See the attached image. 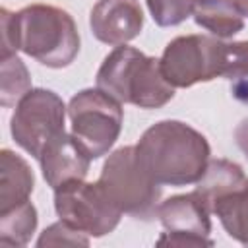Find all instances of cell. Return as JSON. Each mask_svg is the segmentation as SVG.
I'll return each mask as SVG.
<instances>
[{
  "instance_id": "obj_1",
  "label": "cell",
  "mask_w": 248,
  "mask_h": 248,
  "mask_svg": "<svg viewBox=\"0 0 248 248\" xmlns=\"http://www.w3.org/2000/svg\"><path fill=\"white\" fill-rule=\"evenodd\" d=\"M2 56L23 54L46 68H66L79 52V33L74 17L50 4H31L19 12L0 10Z\"/></svg>"
},
{
  "instance_id": "obj_2",
  "label": "cell",
  "mask_w": 248,
  "mask_h": 248,
  "mask_svg": "<svg viewBox=\"0 0 248 248\" xmlns=\"http://www.w3.org/2000/svg\"><path fill=\"white\" fill-rule=\"evenodd\" d=\"M211 147L202 132L180 120H159L136 143V157L145 172L161 186L196 184L207 163Z\"/></svg>"
},
{
  "instance_id": "obj_3",
  "label": "cell",
  "mask_w": 248,
  "mask_h": 248,
  "mask_svg": "<svg viewBox=\"0 0 248 248\" xmlns=\"http://www.w3.org/2000/svg\"><path fill=\"white\" fill-rule=\"evenodd\" d=\"M97 87L120 103L161 108L174 97V87L161 72V60L120 45L108 52L97 72Z\"/></svg>"
},
{
  "instance_id": "obj_4",
  "label": "cell",
  "mask_w": 248,
  "mask_h": 248,
  "mask_svg": "<svg viewBox=\"0 0 248 248\" xmlns=\"http://www.w3.org/2000/svg\"><path fill=\"white\" fill-rule=\"evenodd\" d=\"M97 182L122 213L141 221L157 217L161 184H157L140 165L136 145L114 149L107 157Z\"/></svg>"
},
{
  "instance_id": "obj_5",
  "label": "cell",
  "mask_w": 248,
  "mask_h": 248,
  "mask_svg": "<svg viewBox=\"0 0 248 248\" xmlns=\"http://www.w3.org/2000/svg\"><path fill=\"white\" fill-rule=\"evenodd\" d=\"M68 116L72 134L91 159H99L110 151L124 122L122 103L99 87L78 91L68 103Z\"/></svg>"
},
{
  "instance_id": "obj_6",
  "label": "cell",
  "mask_w": 248,
  "mask_h": 248,
  "mask_svg": "<svg viewBox=\"0 0 248 248\" xmlns=\"http://www.w3.org/2000/svg\"><path fill=\"white\" fill-rule=\"evenodd\" d=\"M225 41L209 35L174 37L161 54V72L176 87H192L223 76Z\"/></svg>"
},
{
  "instance_id": "obj_7",
  "label": "cell",
  "mask_w": 248,
  "mask_h": 248,
  "mask_svg": "<svg viewBox=\"0 0 248 248\" xmlns=\"http://www.w3.org/2000/svg\"><path fill=\"white\" fill-rule=\"evenodd\" d=\"M68 107L62 97L45 87L29 89L10 118V132L14 141L27 151L31 157L39 159L45 145L64 132Z\"/></svg>"
},
{
  "instance_id": "obj_8",
  "label": "cell",
  "mask_w": 248,
  "mask_h": 248,
  "mask_svg": "<svg viewBox=\"0 0 248 248\" xmlns=\"http://www.w3.org/2000/svg\"><path fill=\"white\" fill-rule=\"evenodd\" d=\"M54 211L64 223L95 238L112 232L122 217L103 186L85 178L54 188Z\"/></svg>"
},
{
  "instance_id": "obj_9",
  "label": "cell",
  "mask_w": 248,
  "mask_h": 248,
  "mask_svg": "<svg viewBox=\"0 0 248 248\" xmlns=\"http://www.w3.org/2000/svg\"><path fill=\"white\" fill-rule=\"evenodd\" d=\"M157 219L167 231L159 236V246H213V240L209 238L211 211L196 192L176 194L161 202Z\"/></svg>"
},
{
  "instance_id": "obj_10",
  "label": "cell",
  "mask_w": 248,
  "mask_h": 248,
  "mask_svg": "<svg viewBox=\"0 0 248 248\" xmlns=\"http://www.w3.org/2000/svg\"><path fill=\"white\" fill-rule=\"evenodd\" d=\"M97 41L120 46L136 39L143 27V12L136 0H99L89 16Z\"/></svg>"
},
{
  "instance_id": "obj_11",
  "label": "cell",
  "mask_w": 248,
  "mask_h": 248,
  "mask_svg": "<svg viewBox=\"0 0 248 248\" xmlns=\"http://www.w3.org/2000/svg\"><path fill=\"white\" fill-rule=\"evenodd\" d=\"M91 161L93 159L78 138L66 132L52 138L39 157L43 178L52 190L70 180H83L89 172Z\"/></svg>"
},
{
  "instance_id": "obj_12",
  "label": "cell",
  "mask_w": 248,
  "mask_h": 248,
  "mask_svg": "<svg viewBox=\"0 0 248 248\" xmlns=\"http://www.w3.org/2000/svg\"><path fill=\"white\" fill-rule=\"evenodd\" d=\"M244 188H248V176L238 163L229 159H209L194 192L211 211L219 200Z\"/></svg>"
},
{
  "instance_id": "obj_13",
  "label": "cell",
  "mask_w": 248,
  "mask_h": 248,
  "mask_svg": "<svg viewBox=\"0 0 248 248\" xmlns=\"http://www.w3.org/2000/svg\"><path fill=\"white\" fill-rule=\"evenodd\" d=\"M35 176L29 163L12 149L0 151V211L29 200Z\"/></svg>"
},
{
  "instance_id": "obj_14",
  "label": "cell",
  "mask_w": 248,
  "mask_h": 248,
  "mask_svg": "<svg viewBox=\"0 0 248 248\" xmlns=\"http://www.w3.org/2000/svg\"><path fill=\"white\" fill-rule=\"evenodd\" d=\"M192 17L217 39L234 37L244 29V16L236 0H198Z\"/></svg>"
},
{
  "instance_id": "obj_15",
  "label": "cell",
  "mask_w": 248,
  "mask_h": 248,
  "mask_svg": "<svg viewBox=\"0 0 248 248\" xmlns=\"http://www.w3.org/2000/svg\"><path fill=\"white\" fill-rule=\"evenodd\" d=\"M37 207L27 200L6 211H0V244L25 246L37 231Z\"/></svg>"
},
{
  "instance_id": "obj_16",
  "label": "cell",
  "mask_w": 248,
  "mask_h": 248,
  "mask_svg": "<svg viewBox=\"0 0 248 248\" xmlns=\"http://www.w3.org/2000/svg\"><path fill=\"white\" fill-rule=\"evenodd\" d=\"M211 213L217 215L219 223L231 238L248 246V188L219 200Z\"/></svg>"
},
{
  "instance_id": "obj_17",
  "label": "cell",
  "mask_w": 248,
  "mask_h": 248,
  "mask_svg": "<svg viewBox=\"0 0 248 248\" xmlns=\"http://www.w3.org/2000/svg\"><path fill=\"white\" fill-rule=\"evenodd\" d=\"M0 105L2 107H14L19 103V99L33 89L31 87V76L16 54L2 56L0 64Z\"/></svg>"
},
{
  "instance_id": "obj_18",
  "label": "cell",
  "mask_w": 248,
  "mask_h": 248,
  "mask_svg": "<svg viewBox=\"0 0 248 248\" xmlns=\"http://www.w3.org/2000/svg\"><path fill=\"white\" fill-rule=\"evenodd\" d=\"M153 21L159 27H174L186 21L198 4V0H145Z\"/></svg>"
},
{
  "instance_id": "obj_19",
  "label": "cell",
  "mask_w": 248,
  "mask_h": 248,
  "mask_svg": "<svg viewBox=\"0 0 248 248\" xmlns=\"http://www.w3.org/2000/svg\"><path fill=\"white\" fill-rule=\"evenodd\" d=\"M48 244H70V246H89V236L74 227H70L68 223H64L62 219L58 223H52L50 227H46L43 231V234L37 240V246H48Z\"/></svg>"
},
{
  "instance_id": "obj_20",
  "label": "cell",
  "mask_w": 248,
  "mask_h": 248,
  "mask_svg": "<svg viewBox=\"0 0 248 248\" xmlns=\"http://www.w3.org/2000/svg\"><path fill=\"white\" fill-rule=\"evenodd\" d=\"M225 79H242L248 78V41H225V62H223Z\"/></svg>"
},
{
  "instance_id": "obj_21",
  "label": "cell",
  "mask_w": 248,
  "mask_h": 248,
  "mask_svg": "<svg viewBox=\"0 0 248 248\" xmlns=\"http://www.w3.org/2000/svg\"><path fill=\"white\" fill-rule=\"evenodd\" d=\"M234 141H236L238 149L244 153V157L248 159V118H244V120H240V124H236Z\"/></svg>"
},
{
  "instance_id": "obj_22",
  "label": "cell",
  "mask_w": 248,
  "mask_h": 248,
  "mask_svg": "<svg viewBox=\"0 0 248 248\" xmlns=\"http://www.w3.org/2000/svg\"><path fill=\"white\" fill-rule=\"evenodd\" d=\"M236 4H238V8H240L242 16L248 17V0H236Z\"/></svg>"
}]
</instances>
